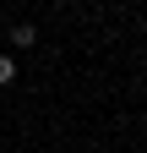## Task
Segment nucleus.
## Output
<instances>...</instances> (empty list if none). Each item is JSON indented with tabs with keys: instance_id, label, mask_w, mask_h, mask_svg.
<instances>
[{
	"instance_id": "nucleus-1",
	"label": "nucleus",
	"mask_w": 147,
	"mask_h": 153,
	"mask_svg": "<svg viewBox=\"0 0 147 153\" xmlns=\"http://www.w3.org/2000/svg\"><path fill=\"white\" fill-rule=\"evenodd\" d=\"M33 38H38V33H33V22H16V27H11V44H16V49H27Z\"/></svg>"
},
{
	"instance_id": "nucleus-2",
	"label": "nucleus",
	"mask_w": 147,
	"mask_h": 153,
	"mask_svg": "<svg viewBox=\"0 0 147 153\" xmlns=\"http://www.w3.org/2000/svg\"><path fill=\"white\" fill-rule=\"evenodd\" d=\"M11 76H16V60H11V55H0V88H6Z\"/></svg>"
}]
</instances>
